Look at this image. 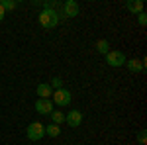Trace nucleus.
<instances>
[{
	"label": "nucleus",
	"mask_w": 147,
	"mask_h": 145,
	"mask_svg": "<svg viewBox=\"0 0 147 145\" xmlns=\"http://www.w3.org/2000/svg\"><path fill=\"white\" fill-rule=\"evenodd\" d=\"M79 4L75 2V0H67V2H63V16H67V18H75V16H79Z\"/></svg>",
	"instance_id": "obj_6"
},
{
	"label": "nucleus",
	"mask_w": 147,
	"mask_h": 145,
	"mask_svg": "<svg viewBox=\"0 0 147 145\" xmlns=\"http://www.w3.org/2000/svg\"><path fill=\"white\" fill-rule=\"evenodd\" d=\"M96 51L102 53V55H106V53L110 51V43H108L106 39H98V41H96Z\"/></svg>",
	"instance_id": "obj_12"
},
{
	"label": "nucleus",
	"mask_w": 147,
	"mask_h": 145,
	"mask_svg": "<svg viewBox=\"0 0 147 145\" xmlns=\"http://www.w3.org/2000/svg\"><path fill=\"white\" fill-rule=\"evenodd\" d=\"M37 94H39V98H43V100H47V98H49V96H51V94H53V88H51V86H49V84H45V82H39V84H37Z\"/></svg>",
	"instance_id": "obj_10"
},
{
	"label": "nucleus",
	"mask_w": 147,
	"mask_h": 145,
	"mask_svg": "<svg viewBox=\"0 0 147 145\" xmlns=\"http://www.w3.org/2000/svg\"><path fill=\"white\" fill-rule=\"evenodd\" d=\"M125 67L129 69L131 73H139V71H143V69H145V61H137V59H129V61H125Z\"/></svg>",
	"instance_id": "obj_9"
},
{
	"label": "nucleus",
	"mask_w": 147,
	"mask_h": 145,
	"mask_svg": "<svg viewBox=\"0 0 147 145\" xmlns=\"http://www.w3.org/2000/svg\"><path fill=\"white\" fill-rule=\"evenodd\" d=\"M125 8L131 12V14H141L143 12V2L141 0H127L125 2Z\"/></svg>",
	"instance_id": "obj_8"
},
{
	"label": "nucleus",
	"mask_w": 147,
	"mask_h": 145,
	"mask_svg": "<svg viewBox=\"0 0 147 145\" xmlns=\"http://www.w3.org/2000/svg\"><path fill=\"white\" fill-rule=\"evenodd\" d=\"M4 16H6V10H4V8H2V6H0V22H2V20H4Z\"/></svg>",
	"instance_id": "obj_18"
},
{
	"label": "nucleus",
	"mask_w": 147,
	"mask_h": 145,
	"mask_svg": "<svg viewBox=\"0 0 147 145\" xmlns=\"http://www.w3.org/2000/svg\"><path fill=\"white\" fill-rule=\"evenodd\" d=\"M53 106H55V104L49 100V98H47V100L39 98V100L35 102V112H37V114H41V116H49V114L53 112Z\"/></svg>",
	"instance_id": "obj_5"
},
{
	"label": "nucleus",
	"mask_w": 147,
	"mask_h": 145,
	"mask_svg": "<svg viewBox=\"0 0 147 145\" xmlns=\"http://www.w3.org/2000/svg\"><path fill=\"white\" fill-rule=\"evenodd\" d=\"M0 6H2L4 10H14V8L18 6V2H16V0H0Z\"/></svg>",
	"instance_id": "obj_14"
},
{
	"label": "nucleus",
	"mask_w": 147,
	"mask_h": 145,
	"mask_svg": "<svg viewBox=\"0 0 147 145\" xmlns=\"http://www.w3.org/2000/svg\"><path fill=\"white\" fill-rule=\"evenodd\" d=\"M45 134L49 137H57V135H61V127L57 123H49V125H45Z\"/></svg>",
	"instance_id": "obj_11"
},
{
	"label": "nucleus",
	"mask_w": 147,
	"mask_h": 145,
	"mask_svg": "<svg viewBox=\"0 0 147 145\" xmlns=\"http://www.w3.org/2000/svg\"><path fill=\"white\" fill-rule=\"evenodd\" d=\"M49 116H51V120H53V123H57V125H61V123L65 122V114H63L61 110H53L51 114H49Z\"/></svg>",
	"instance_id": "obj_13"
},
{
	"label": "nucleus",
	"mask_w": 147,
	"mask_h": 145,
	"mask_svg": "<svg viewBox=\"0 0 147 145\" xmlns=\"http://www.w3.org/2000/svg\"><path fill=\"white\" fill-rule=\"evenodd\" d=\"M26 135H28V139H32V141H39V139L45 135V125L41 122H32L28 125V129H26Z\"/></svg>",
	"instance_id": "obj_2"
},
{
	"label": "nucleus",
	"mask_w": 147,
	"mask_h": 145,
	"mask_svg": "<svg viewBox=\"0 0 147 145\" xmlns=\"http://www.w3.org/2000/svg\"><path fill=\"white\" fill-rule=\"evenodd\" d=\"M53 104H57V106H69L71 104V92H69L67 88H57L53 90Z\"/></svg>",
	"instance_id": "obj_3"
},
{
	"label": "nucleus",
	"mask_w": 147,
	"mask_h": 145,
	"mask_svg": "<svg viewBox=\"0 0 147 145\" xmlns=\"http://www.w3.org/2000/svg\"><path fill=\"white\" fill-rule=\"evenodd\" d=\"M49 86H51V88H63V80H61V78H59V77H55V78H53V80H51V84H49Z\"/></svg>",
	"instance_id": "obj_16"
},
{
	"label": "nucleus",
	"mask_w": 147,
	"mask_h": 145,
	"mask_svg": "<svg viewBox=\"0 0 147 145\" xmlns=\"http://www.w3.org/2000/svg\"><path fill=\"white\" fill-rule=\"evenodd\" d=\"M125 55L122 51H108L106 53V63L110 65V67H124L125 65Z\"/></svg>",
	"instance_id": "obj_4"
},
{
	"label": "nucleus",
	"mask_w": 147,
	"mask_h": 145,
	"mask_svg": "<svg viewBox=\"0 0 147 145\" xmlns=\"http://www.w3.org/2000/svg\"><path fill=\"white\" fill-rule=\"evenodd\" d=\"M65 122L71 127H79L80 123H82V114L79 110H69V114H65Z\"/></svg>",
	"instance_id": "obj_7"
},
{
	"label": "nucleus",
	"mask_w": 147,
	"mask_h": 145,
	"mask_svg": "<svg viewBox=\"0 0 147 145\" xmlns=\"http://www.w3.org/2000/svg\"><path fill=\"white\" fill-rule=\"evenodd\" d=\"M37 22L41 24V28L51 30V28H55L57 24L61 22V14L55 12V10H41L39 18H37Z\"/></svg>",
	"instance_id": "obj_1"
},
{
	"label": "nucleus",
	"mask_w": 147,
	"mask_h": 145,
	"mask_svg": "<svg viewBox=\"0 0 147 145\" xmlns=\"http://www.w3.org/2000/svg\"><path fill=\"white\" fill-rule=\"evenodd\" d=\"M137 141H139L141 145L147 143V132H145V129H139V134H137Z\"/></svg>",
	"instance_id": "obj_15"
},
{
	"label": "nucleus",
	"mask_w": 147,
	"mask_h": 145,
	"mask_svg": "<svg viewBox=\"0 0 147 145\" xmlns=\"http://www.w3.org/2000/svg\"><path fill=\"white\" fill-rule=\"evenodd\" d=\"M137 22H139V26H145V24H147V14H145V12L137 14Z\"/></svg>",
	"instance_id": "obj_17"
}]
</instances>
